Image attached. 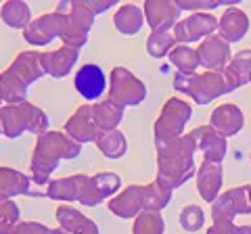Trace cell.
<instances>
[{"label":"cell","instance_id":"obj_1","mask_svg":"<svg viewBox=\"0 0 251 234\" xmlns=\"http://www.w3.org/2000/svg\"><path fill=\"white\" fill-rule=\"evenodd\" d=\"M197 142L191 134H184L157 149V180L170 190L180 188L197 174L195 167Z\"/></svg>","mask_w":251,"mask_h":234},{"label":"cell","instance_id":"obj_2","mask_svg":"<svg viewBox=\"0 0 251 234\" xmlns=\"http://www.w3.org/2000/svg\"><path fill=\"white\" fill-rule=\"evenodd\" d=\"M82 153V144L69 138L65 132L49 130L46 134L38 136L34 155H31V180L38 186H49V178L59 167L63 159H75Z\"/></svg>","mask_w":251,"mask_h":234},{"label":"cell","instance_id":"obj_3","mask_svg":"<svg viewBox=\"0 0 251 234\" xmlns=\"http://www.w3.org/2000/svg\"><path fill=\"white\" fill-rule=\"evenodd\" d=\"M174 88L178 92H182V94L191 96L193 103H197V105H207L211 100L220 98L222 94L232 92L222 71H203V73H193V75L176 73Z\"/></svg>","mask_w":251,"mask_h":234},{"label":"cell","instance_id":"obj_4","mask_svg":"<svg viewBox=\"0 0 251 234\" xmlns=\"http://www.w3.org/2000/svg\"><path fill=\"white\" fill-rule=\"evenodd\" d=\"M46 197L52 201L61 203H82L86 207H97L105 199L94 186V180L86 174H75V176H65L50 180L46 186Z\"/></svg>","mask_w":251,"mask_h":234},{"label":"cell","instance_id":"obj_5","mask_svg":"<svg viewBox=\"0 0 251 234\" xmlns=\"http://www.w3.org/2000/svg\"><path fill=\"white\" fill-rule=\"evenodd\" d=\"M191 117H193L191 105L184 103L182 98H176V96L168 98L159 117H157V121H155V128H153L157 149L172 142V140L180 138V136H184V128H186V123Z\"/></svg>","mask_w":251,"mask_h":234},{"label":"cell","instance_id":"obj_6","mask_svg":"<svg viewBox=\"0 0 251 234\" xmlns=\"http://www.w3.org/2000/svg\"><path fill=\"white\" fill-rule=\"evenodd\" d=\"M57 13H61L67 21V32L63 38V46H72V48L80 50L82 46L88 42V32L94 23L97 15L92 13V9L88 6V2H72V0H65V2H59Z\"/></svg>","mask_w":251,"mask_h":234},{"label":"cell","instance_id":"obj_7","mask_svg":"<svg viewBox=\"0 0 251 234\" xmlns=\"http://www.w3.org/2000/svg\"><path fill=\"white\" fill-rule=\"evenodd\" d=\"M147 96V86L143 80L126 67H113L109 75V98L120 107H136Z\"/></svg>","mask_w":251,"mask_h":234},{"label":"cell","instance_id":"obj_8","mask_svg":"<svg viewBox=\"0 0 251 234\" xmlns=\"http://www.w3.org/2000/svg\"><path fill=\"white\" fill-rule=\"evenodd\" d=\"M218 21L220 17H214L211 13H191L186 19H180L176 23V27L172 29V36L178 44H186L188 42H197V40H205V38L214 36L218 29Z\"/></svg>","mask_w":251,"mask_h":234},{"label":"cell","instance_id":"obj_9","mask_svg":"<svg viewBox=\"0 0 251 234\" xmlns=\"http://www.w3.org/2000/svg\"><path fill=\"white\" fill-rule=\"evenodd\" d=\"M67 32V21L61 13L52 11L46 13L42 17H38L23 29V38L31 44V46H46L50 44L54 38H65Z\"/></svg>","mask_w":251,"mask_h":234},{"label":"cell","instance_id":"obj_10","mask_svg":"<svg viewBox=\"0 0 251 234\" xmlns=\"http://www.w3.org/2000/svg\"><path fill=\"white\" fill-rule=\"evenodd\" d=\"M251 213V201H249V186H237L222 192L211 203V220H226L234 222L237 215Z\"/></svg>","mask_w":251,"mask_h":234},{"label":"cell","instance_id":"obj_11","mask_svg":"<svg viewBox=\"0 0 251 234\" xmlns=\"http://www.w3.org/2000/svg\"><path fill=\"white\" fill-rule=\"evenodd\" d=\"M65 134L69 138H74L75 142H97V138L100 136L99 123L94 119V105H82L77 111L65 121Z\"/></svg>","mask_w":251,"mask_h":234},{"label":"cell","instance_id":"obj_12","mask_svg":"<svg viewBox=\"0 0 251 234\" xmlns=\"http://www.w3.org/2000/svg\"><path fill=\"white\" fill-rule=\"evenodd\" d=\"M38 186L29 176H25L19 169L13 167H0V199H13L19 194H27V197H46V190L34 188Z\"/></svg>","mask_w":251,"mask_h":234},{"label":"cell","instance_id":"obj_13","mask_svg":"<svg viewBox=\"0 0 251 234\" xmlns=\"http://www.w3.org/2000/svg\"><path fill=\"white\" fill-rule=\"evenodd\" d=\"M199 63L207 69V71H222V69L230 63L232 59V50H230V44L224 40L222 36H209L205 38L199 48Z\"/></svg>","mask_w":251,"mask_h":234},{"label":"cell","instance_id":"obj_14","mask_svg":"<svg viewBox=\"0 0 251 234\" xmlns=\"http://www.w3.org/2000/svg\"><path fill=\"white\" fill-rule=\"evenodd\" d=\"M74 86H75V90L80 92V96H84L86 100L92 103V100L103 96V92L107 88L105 71L97 63H86L75 71Z\"/></svg>","mask_w":251,"mask_h":234},{"label":"cell","instance_id":"obj_15","mask_svg":"<svg viewBox=\"0 0 251 234\" xmlns=\"http://www.w3.org/2000/svg\"><path fill=\"white\" fill-rule=\"evenodd\" d=\"M145 19L151 27V32H170L176 27V23L180 19V11L176 2H157V0H149L143 4Z\"/></svg>","mask_w":251,"mask_h":234},{"label":"cell","instance_id":"obj_16","mask_svg":"<svg viewBox=\"0 0 251 234\" xmlns=\"http://www.w3.org/2000/svg\"><path fill=\"white\" fill-rule=\"evenodd\" d=\"M143 192H145V186H140V184L126 186L113 199H109V203H107L109 211L117 217H122V220L138 217L143 213Z\"/></svg>","mask_w":251,"mask_h":234},{"label":"cell","instance_id":"obj_17","mask_svg":"<svg viewBox=\"0 0 251 234\" xmlns=\"http://www.w3.org/2000/svg\"><path fill=\"white\" fill-rule=\"evenodd\" d=\"M191 136L197 142V149L203 153L205 161L211 163H222L226 153H228V140L220 136L211 126H199L191 132Z\"/></svg>","mask_w":251,"mask_h":234},{"label":"cell","instance_id":"obj_18","mask_svg":"<svg viewBox=\"0 0 251 234\" xmlns=\"http://www.w3.org/2000/svg\"><path fill=\"white\" fill-rule=\"evenodd\" d=\"M209 126L214 128L220 136L228 138V136L239 134L243 130V126H245V115H243V111L237 105L224 103V105H218L214 111H211Z\"/></svg>","mask_w":251,"mask_h":234},{"label":"cell","instance_id":"obj_19","mask_svg":"<svg viewBox=\"0 0 251 234\" xmlns=\"http://www.w3.org/2000/svg\"><path fill=\"white\" fill-rule=\"evenodd\" d=\"M80 50L72 48V46H61L59 50H50V52H40V63L46 75L52 77H65L72 73V69L77 63Z\"/></svg>","mask_w":251,"mask_h":234},{"label":"cell","instance_id":"obj_20","mask_svg":"<svg viewBox=\"0 0 251 234\" xmlns=\"http://www.w3.org/2000/svg\"><path fill=\"white\" fill-rule=\"evenodd\" d=\"M197 190L205 203H214L222 190V163L205 161L197 167Z\"/></svg>","mask_w":251,"mask_h":234},{"label":"cell","instance_id":"obj_21","mask_svg":"<svg viewBox=\"0 0 251 234\" xmlns=\"http://www.w3.org/2000/svg\"><path fill=\"white\" fill-rule=\"evenodd\" d=\"M218 29H220V36H222L228 44L241 42L243 38L247 36V32H249V17H247V13L237 9V6H228V9L222 13L220 21H218Z\"/></svg>","mask_w":251,"mask_h":234},{"label":"cell","instance_id":"obj_22","mask_svg":"<svg viewBox=\"0 0 251 234\" xmlns=\"http://www.w3.org/2000/svg\"><path fill=\"white\" fill-rule=\"evenodd\" d=\"M222 73L226 75V82H228L232 92L239 86L249 84L251 82V48H243L239 52H234L230 63L222 69Z\"/></svg>","mask_w":251,"mask_h":234},{"label":"cell","instance_id":"obj_23","mask_svg":"<svg viewBox=\"0 0 251 234\" xmlns=\"http://www.w3.org/2000/svg\"><path fill=\"white\" fill-rule=\"evenodd\" d=\"M9 69L15 75H19L27 86L34 84L36 80H40V77L44 75V69H42V63H40V52H36V50L19 52Z\"/></svg>","mask_w":251,"mask_h":234},{"label":"cell","instance_id":"obj_24","mask_svg":"<svg viewBox=\"0 0 251 234\" xmlns=\"http://www.w3.org/2000/svg\"><path fill=\"white\" fill-rule=\"evenodd\" d=\"M145 11L136 4H122L113 15V25L124 36H134L145 25Z\"/></svg>","mask_w":251,"mask_h":234},{"label":"cell","instance_id":"obj_25","mask_svg":"<svg viewBox=\"0 0 251 234\" xmlns=\"http://www.w3.org/2000/svg\"><path fill=\"white\" fill-rule=\"evenodd\" d=\"M0 98L9 105L27 103V84L19 75H15L11 69H4L0 73Z\"/></svg>","mask_w":251,"mask_h":234},{"label":"cell","instance_id":"obj_26","mask_svg":"<svg viewBox=\"0 0 251 234\" xmlns=\"http://www.w3.org/2000/svg\"><path fill=\"white\" fill-rule=\"evenodd\" d=\"M0 128H2V134L9 138H19L23 132H27L23 105H6L0 109Z\"/></svg>","mask_w":251,"mask_h":234},{"label":"cell","instance_id":"obj_27","mask_svg":"<svg viewBox=\"0 0 251 234\" xmlns=\"http://www.w3.org/2000/svg\"><path fill=\"white\" fill-rule=\"evenodd\" d=\"M0 19L13 29H25L34 19H31V11L27 2L21 0H11L0 6Z\"/></svg>","mask_w":251,"mask_h":234},{"label":"cell","instance_id":"obj_28","mask_svg":"<svg viewBox=\"0 0 251 234\" xmlns=\"http://www.w3.org/2000/svg\"><path fill=\"white\" fill-rule=\"evenodd\" d=\"M92 105H94V119L99 123V130L100 132L117 130L124 117V107H120L111 98L103 100V103H92Z\"/></svg>","mask_w":251,"mask_h":234},{"label":"cell","instance_id":"obj_29","mask_svg":"<svg viewBox=\"0 0 251 234\" xmlns=\"http://www.w3.org/2000/svg\"><path fill=\"white\" fill-rule=\"evenodd\" d=\"M170 201H172V190L168 188L166 184H161L159 180H155L151 184H145L143 211H157V213H161V209H166Z\"/></svg>","mask_w":251,"mask_h":234},{"label":"cell","instance_id":"obj_30","mask_svg":"<svg viewBox=\"0 0 251 234\" xmlns=\"http://www.w3.org/2000/svg\"><path fill=\"white\" fill-rule=\"evenodd\" d=\"M168 57H170V63L178 69V73H184V75L197 73V67L201 65L197 48H191L186 44H176Z\"/></svg>","mask_w":251,"mask_h":234},{"label":"cell","instance_id":"obj_31","mask_svg":"<svg viewBox=\"0 0 251 234\" xmlns=\"http://www.w3.org/2000/svg\"><path fill=\"white\" fill-rule=\"evenodd\" d=\"M94 144H97L99 151L109 159H120L126 155V151H128V140H126V136L120 130L100 132V136L97 138Z\"/></svg>","mask_w":251,"mask_h":234},{"label":"cell","instance_id":"obj_32","mask_svg":"<svg viewBox=\"0 0 251 234\" xmlns=\"http://www.w3.org/2000/svg\"><path fill=\"white\" fill-rule=\"evenodd\" d=\"M166 232V220L157 211H143L134 217L132 234H163Z\"/></svg>","mask_w":251,"mask_h":234},{"label":"cell","instance_id":"obj_33","mask_svg":"<svg viewBox=\"0 0 251 234\" xmlns=\"http://www.w3.org/2000/svg\"><path fill=\"white\" fill-rule=\"evenodd\" d=\"M174 46H176V40L170 32H151V36L147 38V52L153 59L166 57V54L172 52Z\"/></svg>","mask_w":251,"mask_h":234},{"label":"cell","instance_id":"obj_34","mask_svg":"<svg viewBox=\"0 0 251 234\" xmlns=\"http://www.w3.org/2000/svg\"><path fill=\"white\" fill-rule=\"evenodd\" d=\"M54 215H57L59 228H63L69 234H75V230L80 228L86 220H88V217H86L82 211H77V209L72 207V205H59L57 211H54Z\"/></svg>","mask_w":251,"mask_h":234},{"label":"cell","instance_id":"obj_35","mask_svg":"<svg viewBox=\"0 0 251 234\" xmlns=\"http://www.w3.org/2000/svg\"><path fill=\"white\" fill-rule=\"evenodd\" d=\"M92 180H94V186H97V190L100 192L103 199H113L122 188V178L117 174H113V171L97 174V176H92Z\"/></svg>","mask_w":251,"mask_h":234},{"label":"cell","instance_id":"obj_36","mask_svg":"<svg viewBox=\"0 0 251 234\" xmlns=\"http://www.w3.org/2000/svg\"><path fill=\"white\" fill-rule=\"evenodd\" d=\"M19 224V207L13 199H0V234H11Z\"/></svg>","mask_w":251,"mask_h":234},{"label":"cell","instance_id":"obj_37","mask_svg":"<svg viewBox=\"0 0 251 234\" xmlns=\"http://www.w3.org/2000/svg\"><path fill=\"white\" fill-rule=\"evenodd\" d=\"M178 222L182 226V230L197 232L203 228V224H205V213H203V209L199 205H186L182 211H180Z\"/></svg>","mask_w":251,"mask_h":234},{"label":"cell","instance_id":"obj_38","mask_svg":"<svg viewBox=\"0 0 251 234\" xmlns=\"http://www.w3.org/2000/svg\"><path fill=\"white\" fill-rule=\"evenodd\" d=\"M11 234H69V232H65L63 228H49V226L38 222H19L11 230Z\"/></svg>","mask_w":251,"mask_h":234},{"label":"cell","instance_id":"obj_39","mask_svg":"<svg viewBox=\"0 0 251 234\" xmlns=\"http://www.w3.org/2000/svg\"><path fill=\"white\" fill-rule=\"evenodd\" d=\"M178 9L180 11H191V13H211L214 9H218L222 2H207V0H180Z\"/></svg>","mask_w":251,"mask_h":234},{"label":"cell","instance_id":"obj_40","mask_svg":"<svg viewBox=\"0 0 251 234\" xmlns=\"http://www.w3.org/2000/svg\"><path fill=\"white\" fill-rule=\"evenodd\" d=\"M234 222H226V220H214V224L209 226L207 234H234Z\"/></svg>","mask_w":251,"mask_h":234},{"label":"cell","instance_id":"obj_41","mask_svg":"<svg viewBox=\"0 0 251 234\" xmlns=\"http://www.w3.org/2000/svg\"><path fill=\"white\" fill-rule=\"evenodd\" d=\"M234 234H251V226H237Z\"/></svg>","mask_w":251,"mask_h":234},{"label":"cell","instance_id":"obj_42","mask_svg":"<svg viewBox=\"0 0 251 234\" xmlns=\"http://www.w3.org/2000/svg\"><path fill=\"white\" fill-rule=\"evenodd\" d=\"M249 201H251V184H249Z\"/></svg>","mask_w":251,"mask_h":234},{"label":"cell","instance_id":"obj_43","mask_svg":"<svg viewBox=\"0 0 251 234\" xmlns=\"http://www.w3.org/2000/svg\"><path fill=\"white\" fill-rule=\"evenodd\" d=\"M2 103H4V100H2V98H0V109H2Z\"/></svg>","mask_w":251,"mask_h":234},{"label":"cell","instance_id":"obj_44","mask_svg":"<svg viewBox=\"0 0 251 234\" xmlns=\"http://www.w3.org/2000/svg\"><path fill=\"white\" fill-rule=\"evenodd\" d=\"M0 134H2V128H0Z\"/></svg>","mask_w":251,"mask_h":234},{"label":"cell","instance_id":"obj_45","mask_svg":"<svg viewBox=\"0 0 251 234\" xmlns=\"http://www.w3.org/2000/svg\"><path fill=\"white\" fill-rule=\"evenodd\" d=\"M249 159H251V157H249Z\"/></svg>","mask_w":251,"mask_h":234}]
</instances>
